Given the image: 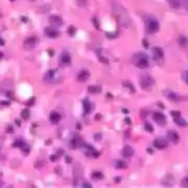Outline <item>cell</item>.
Returning a JSON list of instances; mask_svg holds the SVG:
<instances>
[{
	"instance_id": "6da1fadb",
	"label": "cell",
	"mask_w": 188,
	"mask_h": 188,
	"mask_svg": "<svg viewBox=\"0 0 188 188\" xmlns=\"http://www.w3.org/2000/svg\"><path fill=\"white\" fill-rule=\"evenodd\" d=\"M132 62L138 69H147L149 67L148 57L143 52H138L136 54H134L133 58H132Z\"/></svg>"
},
{
	"instance_id": "7a4b0ae2",
	"label": "cell",
	"mask_w": 188,
	"mask_h": 188,
	"mask_svg": "<svg viewBox=\"0 0 188 188\" xmlns=\"http://www.w3.org/2000/svg\"><path fill=\"white\" fill-rule=\"evenodd\" d=\"M61 80H62V75L59 70H50L43 77V81L48 83H59Z\"/></svg>"
},
{
	"instance_id": "3957f363",
	"label": "cell",
	"mask_w": 188,
	"mask_h": 188,
	"mask_svg": "<svg viewBox=\"0 0 188 188\" xmlns=\"http://www.w3.org/2000/svg\"><path fill=\"white\" fill-rule=\"evenodd\" d=\"M139 84H141V87L145 91H151L154 86V79L151 77L149 74H142L141 77H139Z\"/></svg>"
},
{
	"instance_id": "277c9868",
	"label": "cell",
	"mask_w": 188,
	"mask_h": 188,
	"mask_svg": "<svg viewBox=\"0 0 188 188\" xmlns=\"http://www.w3.org/2000/svg\"><path fill=\"white\" fill-rule=\"evenodd\" d=\"M145 23L146 30H147L148 33H156L159 30V22H158V20L156 18L152 17V16L146 18Z\"/></svg>"
},
{
	"instance_id": "5b68a950",
	"label": "cell",
	"mask_w": 188,
	"mask_h": 188,
	"mask_svg": "<svg viewBox=\"0 0 188 188\" xmlns=\"http://www.w3.org/2000/svg\"><path fill=\"white\" fill-rule=\"evenodd\" d=\"M152 53H153V59H154V61L158 65L162 67L163 64H164V61H165L163 49L162 48H158V47H155V48H153V50H152Z\"/></svg>"
},
{
	"instance_id": "8992f818",
	"label": "cell",
	"mask_w": 188,
	"mask_h": 188,
	"mask_svg": "<svg viewBox=\"0 0 188 188\" xmlns=\"http://www.w3.org/2000/svg\"><path fill=\"white\" fill-rule=\"evenodd\" d=\"M164 95L171 102H181V101H186L187 97L186 96H183L178 93H175V92H171V91H166L164 92Z\"/></svg>"
},
{
	"instance_id": "52a82bcc",
	"label": "cell",
	"mask_w": 188,
	"mask_h": 188,
	"mask_svg": "<svg viewBox=\"0 0 188 188\" xmlns=\"http://www.w3.org/2000/svg\"><path fill=\"white\" fill-rule=\"evenodd\" d=\"M153 120L158 124V125H161V126H164V125H166V116L161 113V112H154L153 113Z\"/></svg>"
},
{
	"instance_id": "ba28073f",
	"label": "cell",
	"mask_w": 188,
	"mask_h": 188,
	"mask_svg": "<svg viewBox=\"0 0 188 188\" xmlns=\"http://www.w3.org/2000/svg\"><path fill=\"white\" fill-rule=\"evenodd\" d=\"M38 43V38L37 37H29L27 38L23 42V48L27 50H30V49H33L34 47L37 45Z\"/></svg>"
},
{
	"instance_id": "9c48e42d",
	"label": "cell",
	"mask_w": 188,
	"mask_h": 188,
	"mask_svg": "<svg viewBox=\"0 0 188 188\" xmlns=\"http://www.w3.org/2000/svg\"><path fill=\"white\" fill-rule=\"evenodd\" d=\"M153 145L157 149H164V148H166L168 146V142L166 139H164V138H156L154 141V143H153Z\"/></svg>"
},
{
	"instance_id": "30bf717a",
	"label": "cell",
	"mask_w": 188,
	"mask_h": 188,
	"mask_svg": "<svg viewBox=\"0 0 188 188\" xmlns=\"http://www.w3.org/2000/svg\"><path fill=\"white\" fill-rule=\"evenodd\" d=\"M49 22H50L51 27H53V28H59V27L62 26L63 20L59 16H51L50 19H49Z\"/></svg>"
},
{
	"instance_id": "8fae6325",
	"label": "cell",
	"mask_w": 188,
	"mask_h": 188,
	"mask_svg": "<svg viewBox=\"0 0 188 188\" xmlns=\"http://www.w3.org/2000/svg\"><path fill=\"white\" fill-rule=\"evenodd\" d=\"M167 137H168V139L171 141V143H174V144H177V143L179 142V135H178V133H177L176 131H174V129H169V131H168Z\"/></svg>"
},
{
	"instance_id": "7c38bea8",
	"label": "cell",
	"mask_w": 188,
	"mask_h": 188,
	"mask_svg": "<svg viewBox=\"0 0 188 188\" xmlns=\"http://www.w3.org/2000/svg\"><path fill=\"white\" fill-rule=\"evenodd\" d=\"M89 77H90V72L86 71V70H82L81 72L77 73V81L81 82V83L86 82L89 80Z\"/></svg>"
},
{
	"instance_id": "4fadbf2b",
	"label": "cell",
	"mask_w": 188,
	"mask_h": 188,
	"mask_svg": "<svg viewBox=\"0 0 188 188\" xmlns=\"http://www.w3.org/2000/svg\"><path fill=\"white\" fill-rule=\"evenodd\" d=\"M60 62H61V64H63V65L70 64V63H71V55H70V53H68V52H63V53L61 54Z\"/></svg>"
},
{
	"instance_id": "5bb4252c",
	"label": "cell",
	"mask_w": 188,
	"mask_h": 188,
	"mask_svg": "<svg viewBox=\"0 0 188 188\" xmlns=\"http://www.w3.org/2000/svg\"><path fill=\"white\" fill-rule=\"evenodd\" d=\"M44 32H45V34H47L48 37H50V38H58V37L60 35L59 31L55 30L53 27H52V28H47V29L44 30Z\"/></svg>"
},
{
	"instance_id": "9a60e30c",
	"label": "cell",
	"mask_w": 188,
	"mask_h": 188,
	"mask_svg": "<svg viewBox=\"0 0 188 188\" xmlns=\"http://www.w3.org/2000/svg\"><path fill=\"white\" fill-rule=\"evenodd\" d=\"M178 44L180 45V48L183 49H187L188 48V38L186 35H179L178 38Z\"/></svg>"
},
{
	"instance_id": "2e32d148",
	"label": "cell",
	"mask_w": 188,
	"mask_h": 188,
	"mask_svg": "<svg viewBox=\"0 0 188 188\" xmlns=\"http://www.w3.org/2000/svg\"><path fill=\"white\" fill-rule=\"evenodd\" d=\"M50 121L52 124H58L61 121V115L58 112H52L50 114Z\"/></svg>"
},
{
	"instance_id": "e0dca14e",
	"label": "cell",
	"mask_w": 188,
	"mask_h": 188,
	"mask_svg": "<svg viewBox=\"0 0 188 188\" xmlns=\"http://www.w3.org/2000/svg\"><path fill=\"white\" fill-rule=\"evenodd\" d=\"M133 155H134L133 147H131L129 145L124 146V148H123V156H125V157H132Z\"/></svg>"
},
{
	"instance_id": "ac0fdd59",
	"label": "cell",
	"mask_w": 188,
	"mask_h": 188,
	"mask_svg": "<svg viewBox=\"0 0 188 188\" xmlns=\"http://www.w3.org/2000/svg\"><path fill=\"white\" fill-rule=\"evenodd\" d=\"M163 185L165 186H173L174 185V178L171 174H168L164 179H163Z\"/></svg>"
},
{
	"instance_id": "d6986e66",
	"label": "cell",
	"mask_w": 188,
	"mask_h": 188,
	"mask_svg": "<svg viewBox=\"0 0 188 188\" xmlns=\"http://www.w3.org/2000/svg\"><path fill=\"white\" fill-rule=\"evenodd\" d=\"M173 119H174V122H175L178 126H187V122L181 117V115L176 116V117H173Z\"/></svg>"
},
{
	"instance_id": "ffe728a7",
	"label": "cell",
	"mask_w": 188,
	"mask_h": 188,
	"mask_svg": "<svg viewBox=\"0 0 188 188\" xmlns=\"http://www.w3.org/2000/svg\"><path fill=\"white\" fill-rule=\"evenodd\" d=\"M92 110V105L91 103L89 102L87 100H84L83 101V111H84V115H87Z\"/></svg>"
},
{
	"instance_id": "44dd1931",
	"label": "cell",
	"mask_w": 188,
	"mask_h": 188,
	"mask_svg": "<svg viewBox=\"0 0 188 188\" xmlns=\"http://www.w3.org/2000/svg\"><path fill=\"white\" fill-rule=\"evenodd\" d=\"M87 91H89L91 94H97L102 91V89H101L99 85H91V86L87 87Z\"/></svg>"
},
{
	"instance_id": "7402d4cb",
	"label": "cell",
	"mask_w": 188,
	"mask_h": 188,
	"mask_svg": "<svg viewBox=\"0 0 188 188\" xmlns=\"http://www.w3.org/2000/svg\"><path fill=\"white\" fill-rule=\"evenodd\" d=\"M123 86L126 87V89H128L131 93H135V89H134L133 84H132L129 81H123Z\"/></svg>"
},
{
	"instance_id": "603a6c76",
	"label": "cell",
	"mask_w": 188,
	"mask_h": 188,
	"mask_svg": "<svg viewBox=\"0 0 188 188\" xmlns=\"http://www.w3.org/2000/svg\"><path fill=\"white\" fill-rule=\"evenodd\" d=\"M168 3L171 5V7L173 8H179L180 7V0H167Z\"/></svg>"
},
{
	"instance_id": "cb8c5ba5",
	"label": "cell",
	"mask_w": 188,
	"mask_h": 188,
	"mask_svg": "<svg viewBox=\"0 0 188 188\" xmlns=\"http://www.w3.org/2000/svg\"><path fill=\"white\" fill-rule=\"evenodd\" d=\"M20 149H21L25 154H28V153H29V151H30V147H29V145L26 144L25 142H22V143H21V145H20Z\"/></svg>"
},
{
	"instance_id": "d4e9b609",
	"label": "cell",
	"mask_w": 188,
	"mask_h": 188,
	"mask_svg": "<svg viewBox=\"0 0 188 188\" xmlns=\"http://www.w3.org/2000/svg\"><path fill=\"white\" fill-rule=\"evenodd\" d=\"M92 178L95 180L97 179H102L103 178V174L101 171H94L93 174H92Z\"/></svg>"
},
{
	"instance_id": "484cf974",
	"label": "cell",
	"mask_w": 188,
	"mask_h": 188,
	"mask_svg": "<svg viewBox=\"0 0 188 188\" xmlns=\"http://www.w3.org/2000/svg\"><path fill=\"white\" fill-rule=\"evenodd\" d=\"M29 116H30V112H29L28 109H25L23 111L21 112V117H22L23 120H28Z\"/></svg>"
},
{
	"instance_id": "4316f807",
	"label": "cell",
	"mask_w": 188,
	"mask_h": 188,
	"mask_svg": "<svg viewBox=\"0 0 188 188\" xmlns=\"http://www.w3.org/2000/svg\"><path fill=\"white\" fill-rule=\"evenodd\" d=\"M116 168H126L127 167V165H126V163L122 162V161H116Z\"/></svg>"
},
{
	"instance_id": "83f0119b",
	"label": "cell",
	"mask_w": 188,
	"mask_h": 188,
	"mask_svg": "<svg viewBox=\"0 0 188 188\" xmlns=\"http://www.w3.org/2000/svg\"><path fill=\"white\" fill-rule=\"evenodd\" d=\"M181 79H183V81L188 84V71H183V73H181Z\"/></svg>"
},
{
	"instance_id": "f1b7e54d",
	"label": "cell",
	"mask_w": 188,
	"mask_h": 188,
	"mask_svg": "<svg viewBox=\"0 0 188 188\" xmlns=\"http://www.w3.org/2000/svg\"><path fill=\"white\" fill-rule=\"evenodd\" d=\"M75 31H77L75 27L70 26V27L68 28V33H69V35H74V34H75Z\"/></svg>"
},
{
	"instance_id": "f546056e",
	"label": "cell",
	"mask_w": 188,
	"mask_h": 188,
	"mask_svg": "<svg viewBox=\"0 0 188 188\" xmlns=\"http://www.w3.org/2000/svg\"><path fill=\"white\" fill-rule=\"evenodd\" d=\"M145 129L147 131V132H149V133H153V131H154V128H153V126L149 124V123H145Z\"/></svg>"
},
{
	"instance_id": "4dcf8cb0",
	"label": "cell",
	"mask_w": 188,
	"mask_h": 188,
	"mask_svg": "<svg viewBox=\"0 0 188 188\" xmlns=\"http://www.w3.org/2000/svg\"><path fill=\"white\" fill-rule=\"evenodd\" d=\"M181 186L184 187H188V177H185L181 179Z\"/></svg>"
},
{
	"instance_id": "1f68e13d",
	"label": "cell",
	"mask_w": 188,
	"mask_h": 188,
	"mask_svg": "<svg viewBox=\"0 0 188 188\" xmlns=\"http://www.w3.org/2000/svg\"><path fill=\"white\" fill-rule=\"evenodd\" d=\"M93 23H94V27H95V29H100V25H99V22H97L96 18H93Z\"/></svg>"
},
{
	"instance_id": "d6a6232c",
	"label": "cell",
	"mask_w": 188,
	"mask_h": 188,
	"mask_svg": "<svg viewBox=\"0 0 188 188\" xmlns=\"http://www.w3.org/2000/svg\"><path fill=\"white\" fill-rule=\"evenodd\" d=\"M50 161H51V162H57V161H58V156H57V155H51Z\"/></svg>"
},
{
	"instance_id": "836d02e7",
	"label": "cell",
	"mask_w": 188,
	"mask_h": 188,
	"mask_svg": "<svg viewBox=\"0 0 188 188\" xmlns=\"http://www.w3.org/2000/svg\"><path fill=\"white\" fill-rule=\"evenodd\" d=\"M33 102H34V97H31V99L28 101L27 104H28V105H33Z\"/></svg>"
},
{
	"instance_id": "e575fe53",
	"label": "cell",
	"mask_w": 188,
	"mask_h": 188,
	"mask_svg": "<svg viewBox=\"0 0 188 188\" xmlns=\"http://www.w3.org/2000/svg\"><path fill=\"white\" fill-rule=\"evenodd\" d=\"M7 133H13V128H12V126H7Z\"/></svg>"
},
{
	"instance_id": "d590c367",
	"label": "cell",
	"mask_w": 188,
	"mask_h": 188,
	"mask_svg": "<svg viewBox=\"0 0 188 188\" xmlns=\"http://www.w3.org/2000/svg\"><path fill=\"white\" fill-rule=\"evenodd\" d=\"M143 45H144V48H148L149 47V44H148V42H147V40H143Z\"/></svg>"
},
{
	"instance_id": "8d00e7d4",
	"label": "cell",
	"mask_w": 188,
	"mask_h": 188,
	"mask_svg": "<svg viewBox=\"0 0 188 188\" xmlns=\"http://www.w3.org/2000/svg\"><path fill=\"white\" fill-rule=\"evenodd\" d=\"M82 186H83V187H92V185H91V184H87V183H84Z\"/></svg>"
},
{
	"instance_id": "74e56055",
	"label": "cell",
	"mask_w": 188,
	"mask_h": 188,
	"mask_svg": "<svg viewBox=\"0 0 188 188\" xmlns=\"http://www.w3.org/2000/svg\"><path fill=\"white\" fill-rule=\"evenodd\" d=\"M65 161H67V163H68V164H70V163L72 162V159H71L69 156H67V157H65Z\"/></svg>"
},
{
	"instance_id": "f35d334b",
	"label": "cell",
	"mask_w": 188,
	"mask_h": 188,
	"mask_svg": "<svg viewBox=\"0 0 188 188\" xmlns=\"http://www.w3.org/2000/svg\"><path fill=\"white\" fill-rule=\"evenodd\" d=\"M124 121H125V123H126V124H131V123H132V122H131V119H128V117H126Z\"/></svg>"
},
{
	"instance_id": "ab89813d",
	"label": "cell",
	"mask_w": 188,
	"mask_h": 188,
	"mask_svg": "<svg viewBox=\"0 0 188 188\" xmlns=\"http://www.w3.org/2000/svg\"><path fill=\"white\" fill-rule=\"evenodd\" d=\"M77 1H79V3H80V5H81V3H82L83 6L85 5V0H77Z\"/></svg>"
},
{
	"instance_id": "60d3db41",
	"label": "cell",
	"mask_w": 188,
	"mask_h": 188,
	"mask_svg": "<svg viewBox=\"0 0 188 188\" xmlns=\"http://www.w3.org/2000/svg\"><path fill=\"white\" fill-rule=\"evenodd\" d=\"M101 117H102V116H101V115H100V114H96V116H95V120H101Z\"/></svg>"
},
{
	"instance_id": "b9f144b4",
	"label": "cell",
	"mask_w": 188,
	"mask_h": 188,
	"mask_svg": "<svg viewBox=\"0 0 188 188\" xmlns=\"http://www.w3.org/2000/svg\"><path fill=\"white\" fill-rule=\"evenodd\" d=\"M95 139H96V141H100V139H101V135H97V134H96V135H95Z\"/></svg>"
},
{
	"instance_id": "7bdbcfd3",
	"label": "cell",
	"mask_w": 188,
	"mask_h": 188,
	"mask_svg": "<svg viewBox=\"0 0 188 188\" xmlns=\"http://www.w3.org/2000/svg\"><path fill=\"white\" fill-rule=\"evenodd\" d=\"M5 44V41H3V39L2 38H0V45H3Z\"/></svg>"
},
{
	"instance_id": "ee69618b",
	"label": "cell",
	"mask_w": 188,
	"mask_h": 188,
	"mask_svg": "<svg viewBox=\"0 0 188 188\" xmlns=\"http://www.w3.org/2000/svg\"><path fill=\"white\" fill-rule=\"evenodd\" d=\"M122 111H123V113H125V114H127L128 113V110H126V109H123Z\"/></svg>"
},
{
	"instance_id": "f6af8a7d",
	"label": "cell",
	"mask_w": 188,
	"mask_h": 188,
	"mask_svg": "<svg viewBox=\"0 0 188 188\" xmlns=\"http://www.w3.org/2000/svg\"><path fill=\"white\" fill-rule=\"evenodd\" d=\"M16 124H17V125H19V126H20V124H21V123H20V121H19V120H16Z\"/></svg>"
},
{
	"instance_id": "bcb514c9",
	"label": "cell",
	"mask_w": 188,
	"mask_h": 188,
	"mask_svg": "<svg viewBox=\"0 0 188 188\" xmlns=\"http://www.w3.org/2000/svg\"><path fill=\"white\" fill-rule=\"evenodd\" d=\"M2 57H3V53H2V52H0V59H1Z\"/></svg>"
}]
</instances>
